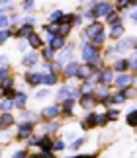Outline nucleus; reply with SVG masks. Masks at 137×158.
<instances>
[{"label": "nucleus", "mask_w": 137, "mask_h": 158, "mask_svg": "<svg viewBox=\"0 0 137 158\" xmlns=\"http://www.w3.org/2000/svg\"><path fill=\"white\" fill-rule=\"evenodd\" d=\"M80 55H82L84 64H88L92 69V72L98 70V69H102V66H100L102 57H100V49H98V47H94L92 43H84L82 49H80Z\"/></svg>", "instance_id": "nucleus-1"}, {"label": "nucleus", "mask_w": 137, "mask_h": 158, "mask_svg": "<svg viewBox=\"0 0 137 158\" xmlns=\"http://www.w3.org/2000/svg\"><path fill=\"white\" fill-rule=\"evenodd\" d=\"M102 31H104L102 22H92V23H88V26L82 29V39H88V43H90V41L94 39L98 33H102Z\"/></svg>", "instance_id": "nucleus-2"}, {"label": "nucleus", "mask_w": 137, "mask_h": 158, "mask_svg": "<svg viewBox=\"0 0 137 158\" xmlns=\"http://www.w3.org/2000/svg\"><path fill=\"white\" fill-rule=\"evenodd\" d=\"M16 127H18V141H24L29 135H33L35 121H20V123H16Z\"/></svg>", "instance_id": "nucleus-3"}, {"label": "nucleus", "mask_w": 137, "mask_h": 158, "mask_svg": "<svg viewBox=\"0 0 137 158\" xmlns=\"http://www.w3.org/2000/svg\"><path fill=\"white\" fill-rule=\"evenodd\" d=\"M92 78H94V82H98V84L110 86V84L114 82V70L112 69H98V72H94Z\"/></svg>", "instance_id": "nucleus-4"}, {"label": "nucleus", "mask_w": 137, "mask_h": 158, "mask_svg": "<svg viewBox=\"0 0 137 158\" xmlns=\"http://www.w3.org/2000/svg\"><path fill=\"white\" fill-rule=\"evenodd\" d=\"M90 10H92V14H94V20H96V18H106L112 10H114V4H110V2H106V0H102V2H98L94 8H90Z\"/></svg>", "instance_id": "nucleus-5"}, {"label": "nucleus", "mask_w": 137, "mask_h": 158, "mask_svg": "<svg viewBox=\"0 0 137 158\" xmlns=\"http://www.w3.org/2000/svg\"><path fill=\"white\" fill-rule=\"evenodd\" d=\"M59 115H61V106H59V104H55V106H47L45 109H41L39 117H41V119L51 121V119H57Z\"/></svg>", "instance_id": "nucleus-6"}, {"label": "nucleus", "mask_w": 137, "mask_h": 158, "mask_svg": "<svg viewBox=\"0 0 137 158\" xmlns=\"http://www.w3.org/2000/svg\"><path fill=\"white\" fill-rule=\"evenodd\" d=\"M131 78L133 76H129L127 72H120L117 76H114V86L117 90H126V88L131 86Z\"/></svg>", "instance_id": "nucleus-7"}, {"label": "nucleus", "mask_w": 137, "mask_h": 158, "mask_svg": "<svg viewBox=\"0 0 137 158\" xmlns=\"http://www.w3.org/2000/svg\"><path fill=\"white\" fill-rule=\"evenodd\" d=\"M133 43H135V37H120L112 49H114V53H122V51H127Z\"/></svg>", "instance_id": "nucleus-8"}, {"label": "nucleus", "mask_w": 137, "mask_h": 158, "mask_svg": "<svg viewBox=\"0 0 137 158\" xmlns=\"http://www.w3.org/2000/svg\"><path fill=\"white\" fill-rule=\"evenodd\" d=\"M78 102H80V106H82L84 109H92V107L98 104L92 92H88V94H80V96H78Z\"/></svg>", "instance_id": "nucleus-9"}, {"label": "nucleus", "mask_w": 137, "mask_h": 158, "mask_svg": "<svg viewBox=\"0 0 137 158\" xmlns=\"http://www.w3.org/2000/svg\"><path fill=\"white\" fill-rule=\"evenodd\" d=\"M92 94H94L96 102H104V100L110 96V86H106V84H98V86H94Z\"/></svg>", "instance_id": "nucleus-10"}, {"label": "nucleus", "mask_w": 137, "mask_h": 158, "mask_svg": "<svg viewBox=\"0 0 137 158\" xmlns=\"http://www.w3.org/2000/svg\"><path fill=\"white\" fill-rule=\"evenodd\" d=\"M28 47H32V49H35V51H39L41 47H43L41 35L37 33V31H32V33L28 35Z\"/></svg>", "instance_id": "nucleus-11"}, {"label": "nucleus", "mask_w": 137, "mask_h": 158, "mask_svg": "<svg viewBox=\"0 0 137 158\" xmlns=\"http://www.w3.org/2000/svg\"><path fill=\"white\" fill-rule=\"evenodd\" d=\"M47 45L53 47L55 51H61L65 47V37H61V35H47Z\"/></svg>", "instance_id": "nucleus-12"}, {"label": "nucleus", "mask_w": 137, "mask_h": 158, "mask_svg": "<svg viewBox=\"0 0 137 158\" xmlns=\"http://www.w3.org/2000/svg\"><path fill=\"white\" fill-rule=\"evenodd\" d=\"M78 66H80V63H74V60H68V63H65L63 76H65V78H74V76H77Z\"/></svg>", "instance_id": "nucleus-13"}, {"label": "nucleus", "mask_w": 137, "mask_h": 158, "mask_svg": "<svg viewBox=\"0 0 137 158\" xmlns=\"http://www.w3.org/2000/svg\"><path fill=\"white\" fill-rule=\"evenodd\" d=\"M41 76H43V72H26V74H24V80H26L29 86H39Z\"/></svg>", "instance_id": "nucleus-14"}, {"label": "nucleus", "mask_w": 137, "mask_h": 158, "mask_svg": "<svg viewBox=\"0 0 137 158\" xmlns=\"http://www.w3.org/2000/svg\"><path fill=\"white\" fill-rule=\"evenodd\" d=\"M37 60H39V53L37 51H32V53H28V55H24V59H22V64L24 66H35L37 64Z\"/></svg>", "instance_id": "nucleus-15"}, {"label": "nucleus", "mask_w": 137, "mask_h": 158, "mask_svg": "<svg viewBox=\"0 0 137 158\" xmlns=\"http://www.w3.org/2000/svg\"><path fill=\"white\" fill-rule=\"evenodd\" d=\"M12 125H16L14 115H12L10 111H8V113H0V127H2V131H4V129H10Z\"/></svg>", "instance_id": "nucleus-16"}, {"label": "nucleus", "mask_w": 137, "mask_h": 158, "mask_svg": "<svg viewBox=\"0 0 137 158\" xmlns=\"http://www.w3.org/2000/svg\"><path fill=\"white\" fill-rule=\"evenodd\" d=\"M92 74H94V72H92V69L88 64H80L74 78H78V80H88V78H92Z\"/></svg>", "instance_id": "nucleus-17"}, {"label": "nucleus", "mask_w": 137, "mask_h": 158, "mask_svg": "<svg viewBox=\"0 0 137 158\" xmlns=\"http://www.w3.org/2000/svg\"><path fill=\"white\" fill-rule=\"evenodd\" d=\"M53 144L55 141L49 135H43L41 137V143H39V148H41V152H53Z\"/></svg>", "instance_id": "nucleus-18"}, {"label": "nucleus", "mask_w": 137, "mask_h": 158, "mask_svg": "<svg viewBox=\"0 0 137 158\" xmlns=\"http://www.w3.org/2000/svg\"><path fill=\"white\" fill-rule=\"evenodd\" d=\"M33 31V26H29V23H22L20 27H18V31H14L16 37H20V39H28V35Z\"/></svg>", "instance_id": "nucleus-19"}, {"label": "nucleus", "mask_w": 137, "mask_h": 158, "mask_svg": "<svg viewBox=\"0 0 137 158\" xmlns=\"http://www.w3.org/2000/svg\"><path fill=\"white\" fill-rule=\"evenodd\" d=\"M74 104H77V100H74V98H67L65 102H61V107H63V109H61V111H63L65 115H73V109H74Z\"/></svg>", "instance_id": "nucleus-20"}, {"label": "nucleus", "mask_w": 137, "mask_h": 158, "mask_svg": "<svg viewBox=\"0 0 137 158\" xmlns=\"http://www.w3.org/2000/svg\"><path fill=\"white\" fill-rule=\"evenodd\" d=\"M94 127H98L96 125V111H90L82 119V129H94Z\"/></svg>", "instance_id": "nucleus-21"}, {"label": "nucleus", "mask_w": 137, "mask_h": 158, "mask_svg": "<svg viewBox=\"0 0 137 158\" xmlns=\"http://www.w3.org/2000/svg\"><path fill=\"white\" fill-rule=\"evenodd\" d=\"M112 70H116V72H127V70H129L127 59H116V63H114V66H112Z\"/></svg>", "instance_id": "nucleus-22"}, {"label": "nucleus", "mask_w": 137, "mask_h": 158, "mask_svg": "<svg viewBox=\"0 0 137 158\" xmlns=\"http://www.w3.org/2000/svg\"><path fill=\"white\" fill-rule=\"evenodd\" d=\"M55 55H57V51H55L53 49V47H41V57L43 59H45L47 60V63H53V60H55Z\"/></svg>", "instance_id": "nucleus-23"}, {"label": "nucleus", "mask_w": 137, "mask_h": 158, "mask_svg": "<svg viewBox=\"0 0 137 158\" xmlns=\"http://www.w3.org/2000/svg\"><path fill=\"white\" fill-rule=\"evenodd\" d=\"M106 23L108 26H117V23H122V16L117 14L116 10H112L108 16H106Z\"/></svg>", "instance_id": "nucleus-24"}, {"label": "nucleus", "mask_w": 137, "mask_h": 158, "mask_svg": "<svg viewBox=\"0 0 137 158\" xmlns=\"http://www.w3.org/2000/svg\"><path fill=\"white\" fill-rule=\"evenodd\" d=\"M26 104H28V96L24 94V92H18L16 98H14V106L18 109H24V107H26Z\"/></svg>", "instance_id": "nucleus-25"}, {"label": "nucleus", "mask_w": 137, "mask_h": 158, "mask_svg": "<svg viewBox=\"0 0 137 158\" xmlns=\"http://www.w3.org/2000/svg\"><path fill=\"white\" fill-rule=\"evenodd\" d=\"M123 31H126V27H123L122 23H117V26H112L110 37H112V39H120V37H123Z\"/></svg>", "instance_id": "nucleus-26"}, {"label": "nucleus", "mask_w": 137, "mask_h": 158, "mask_svg": "<svg viewBox=\"0 0 137 158\" xmlns=\"http://www.w3.org/2000/svg\"><path fill=\"white\" fill-rule=\"evenodd\" d=\"M16 106H14V100H8V98H2V102H0V111L2 113H8L12 111Z\"/></svg>", "instance_id": "nucleus-27"}, {"label": "nucleus", "mask_w": 137, "mask_h": 158, "mask_svg": "<svg viewBox=\"0 0 137 158\" xmlns=\"http://www.w3.org/2000/svg\"><path fill=\"white\" fill-rule=\"evenodd\" d=\"M41 84H45V86H53V84H57V74L45 72V74L41 76Z\"/></svg>", "instance_id": "nucleus-28"}, {"label": "nucleus", "mask_w": 137, "mask_h": 158, "mask_svg": "<svg viewBox=\"0 0 137 158\" xmlns=\"http://www.w3.org/2000/svg\"><path fill=\"white\" fill-rule=\"evenodd\" d=\"M12 35H14V31H12L10 27H2V29H0V45L6 43V41H8Z\"/></svg>", "instance_id": "nucleus-29"}, {"label": "nucleus", "mask_w": 137, "mask_h": 158, "mask_svg": "<svg viewBox=\"0 0 137 158\" xmlns=\"http://www.w3.org/2000/svg\"><path fill=\"white\" fill-rule=\"evenodd\" d=\"M61 18H63V12H61V10H53L51 14H49V22H51L53 26H59Z\"/></svg>", "instance_id": "nucleus-30"}, {"label": "nucleus", "mask_w": 137, "mask_h": 158, "mask_svg": "<svg viewBox=\"0 0 137 158\" xmlns=\"http://www.w3.org/2000/svg\"><path fill=\"white\" fill-rule=\"evenodd\" d=\"M55 131H59V123H55L53 119L43 127V133H45V135H51V133H55Z\"/></svg>", "instance_id": "nucleus-31"}, {"label": "nucleus", "mask_w": 137, "mask_h": 158, "mask_svg": "<svg viewBox=\"0 0 137 158\" xmlns=\"http://www.w3.org/2000/svg\"><path fill=\"white\" fill-rule=\"evenodd\" d=\"M126 121H127V125H129V127H137V109H133V111H129V113H127Z\"/></svg>", "instance_id": "nucleus-32"}, {"label": "nucleus", "mask_w": 137, "mask_h": 158, "mask_svg": "<svg viewBox=\"0 0 137 158\" xmlns=\"http://www.w3.org/2000/svg\"><path fill=\"white\" fill-rule=\"evenodd\" d=\"M6 88H14V78L12 76H6L0 80V90H6Z\"/></svg>", "instance_id": "nucleus-33"}, {"label": "nucleus", "mask_w": 137, "mask_h": 158, "mask_svg": "<svg viewBox=\"0 0 137 158\" xmlns=\"http://www.w3.org/2000/svg\"><path fill=\"white\" fill-rule=\"evenodd\" d=\"M131 6V0H117L116 2V6H114V10H126V8H129Z\"/></svg>", "instance_id": "nucleus-34"}, {"label": "nucleus", "mask_w": 137, "mask_h": 158, "mask_svg": "<svg viewBox=\"0 0 137 158\" xmlns=\"http://www.w3.org/2000/svg\"><path fill=\"white\" fill-rule=\"evenodd\" d=\"M106 117H108V121H116L120 117V109H106Z\"/></svg>", "instance_id": "nucleus-35"}, {"label": "nucleus", "mask_w": 137, "mask_h": 158, "mask_svg": "<svg viewBox=\"0 0 137 158\" xmlns=\"http://www.w3.org/2000/svg\"><path fill=\"white\" fill-rule=\"evenodd\" d=\"M16 94H18V90H14V88H6V90H2V98H8V100H14Z\"/></svg>", "instance_id": "nucleus-36"}, {"label": "nucleus", "mask_w": 137, "mask_h": 158, "mask_svg": "<svg viewBox=\"0 0 137 158\" xmlns=\"http://www.w3.org/2000/svg\"><path fill=\"white\" fill-rule=\"evenodd\" d=\"M96 125L98 127L108 125V117H106V113H96Z\"/></svg>", "instance_id": "nucleus-37"}, {"label": "nucleus", "mask_w": 137, "mask_h": 158, "mask_svg": "<svg viewBox=\"0 0 137 158\" xmlns=\"http://www.w3.org/2000/svg\"><path fill=\"white\" fill-rule=\"evenodd\" d=\"M39 143H41V137H37V135H29L28 137V144H29V147H39Z\"/></svg>", "instance_id": "nucleus-38"}, {"label": "nucleus", "mask_w": 137, "mask_h": 158, "mask_svg": "<svg viewBox=\"0 0 137 158\" xmlns=\"http://www.w3.org/2000/svg\"><path fill=\"white\" fill-rule=\"evenodd\" d=\"M22 8H24V12H32L35 8V2H33V0H24Z\"/></svg>", "instance_id": "nucleus-39"}, {"label": "nucleus", "mask_w": 137, "mask_h": 158, "mask_svg": "<svg viewBox=\"0 0 137 158\" xmlns=\"http://www.w3.org/2000/svg\"><path fill=\"white\" fill-rule=\"evenodd\" d=\"M28 158H55L53 152H35V154H28Z\"/></svg>", "instance_id": "nucleus-40"}, {"label": "nucleus", "mask_w": 137, "mask_h": 158, "mask_svg": "<svg viewBox=\"0 0 137 158\" xmlns=\"http://www.w3.org/2000/svg\"><path fill=\"white\" fill-rule=\"evenodd\" d=\"M0 27H10V16L0 14Z\"/></svg>", "instance_id": "nucleus-41"}, {"label": "nucleus", "mask_w": 137, "mask_h": 158, "mask_svg": "<svg viewBox=\"0 0 137 158\" xmlns=\"http://www.w3.org/2000/svg\"><path fill=\"white\" fill-rule=\"evenodd\" d=\"M6 76H10V66L8 64H2V66H0V80L6 78Z\"/></svg>", "instance_id": "nucleus-42"}, {"label": "nucleus", "mask_w": 137, "mask_h": 158, "mask_svg": "<svg viewBox=\"0 0 137 158\" xmlns=\"http://www.w3.org/2000/svg\"><path fill=\"white\" fill-rule=\"evenodd\" d=\"M22 121H35V115L29 111H22Z\"/></svg>", "instance_id": "nucleus-43"}, {"label": "nucleus", "mask_w": 137, "mask_h": 158, "mask_svg": "<svg viewBox=\"0 0 137 158\" xmlns=\"http://www.w3.org/2000/svg\"><path fill=\"white\" fill-rule=\"evenodd\" d=\"M127 63H129V69H131V70H137V53L133 55L131 59H127Z\"/></svg>", "instance_id": "nucleus-44"}, {"label": "nucleus", "mask_w": 137, "mask_h": 158, "mask_svg": "<svg viewBox=\"0 0 137 158\" xmlns=\"http://www.w3.org/2000/svg\"><path fill=\"white\" fill-rule=\"evenodd\" d=\"M84 144V139H77L74 143H71V150H77V148H80Z\"/></svg>", "instance_id": "nucleus-45"}, {"label": "nucleus", "mask_w": 137, "mask_h": 158, "mask_svg": "<svg viewBox=\"0 0 137 158\" xmlns=\"http://www.w3.org/2000/svg\"><path fill=\"white\" fill-rule=\"evenodd\" d=\"M47 96H49V90H47V88H43V90H39V92L35 94V98H39V100H41V98H47Z\"/></svg>", "instance_id": "nucleus-46"}, {"label": "nucleus", "mask_w": 137, "mask_h": 158, "mask_svg": "<svg viewBox=\"0 0 137 158\" xmlns=\"http://www.w3.org/2000/svg\"><path fill=\"white\" fill-rule=\"evenodd\" d=\"M63 148H65V143H63V141H55L53 150H63Z\"/></svg>", "instance_id": "nucleus-47"}, {"label": "nucleus", "mask_w": 137, "mask_h": 158, "mask_svg": "<svg viewBox=\"0 0 137 158\" xmlns=\"http://www.w3.org/2000/svg\"><path fill=\"white\" fill-rule=\"evenodd\" d=\"M14 158H28V152L26 150H18V152L14 154Z\"/></svg>", "instance_id": "nucleus-48"}, {"label": "nucleus", "mask_w": 137, "mask_h": 158, "mask_svg": "<svg viewBox=\"0 0 137 158\" xmlns=\"http://www.w3.org/2000/svg\"><path fill=\"white\" fill-rule=\"evenodd\" d=\"M22 23H29V26H33V23H35V18L28 16V18H24V22H22Z\"/></svg>", "instance_id": "nucleus-49"}, {"label": "nucleus", "mask_w": 137, "mask_h": 158, "mask_svg": "<svg viewBox=\"0 0 137 158\" xmlns=\"http://www.w3.org/2000/svg\"><path fill=\"white\" fill-rule=\"evenodd\" d=\"M129 18H131V20H133V23H137V10H135V12H133V14L129 16Z\"/></svg>", "instance_id": "nucleus-50"}, {"label": "nucleus", "mask_w": 137, "mask_h": 158, "mask_svg": "<svg viewBox=\"0 0 137 158\" xmlns=\"http://www.w3.org/2000/svg\"><path fill=\"white\" fill-rule=\"evenodd\" d=\"M4 60H6V57H0V66L4 64Z\"/></svg>", "instance_id": "nucleus-51"}, {"label": "nucleus", "mask_w": 137, "mask_h": 158, "mask_svg": "<svg viewBox=\"0 0 137 158\" xmlns=\"http://www.w3.org/2000/svg\"><path fill=\"white\" fill-rule=\"evenodd\" d=\"M131 6H135V8H137V0H131Z\"/></svg>", "instance_id": "nucleus-52"}, {"label": "nucleus", "mask_w": 137, "mask_h": 158, "mask_svg": "<svg viewBox=\"0 0 137 158\" xmlns=\"http://www.w3.org/2000/svg\"><path fill=\"white\" fill-rule=\"evenodd\" d=\"M133 47H135V49H137V39H135V43H133Z\"/></svg>", "instance_id": "nucleus-53"}, {"label": "nucleus", "mask_w": 137, "mask_h": 158, "mask_svg": "<svg viewBox=\"0 0 137 158\" xmlns=\"http://www.w3.org/2000/svg\"><path fill=\"white\" fill-rule=\"evenodd\" d=\"M0 100H2V90H0Z\"/></svg>", "instance_id": "nucleus-54"}, {"label": "nucleus", "mask_w": 137, "mask_h": 158, "mask_svg": "<svg viewBox=\"0 0 137 158\" xmlns=\"http://www.w3.org/2000/svg\"><path fill=\"white\" fill-rule=\"evenodd\" d=\"M78 2H86V0H78Z\"/></svg>", "instance_id": "nucleus-55"}, {"label": "nucleus", "mask_w": 137, "mask_h": 158, "mask_svg": "<svg viewBox=\"0 0 137 158\" xmlns=\"http://www.w3.org/2000/svg\"><path fill=\"white\" fill-rule=\"evenodd\" d=\"M73 158H78V156H73Z\"/></svg>", "instance_id": "nucleus-56"}, {"label": "nucleus", "mask_w": 137, "mask_h": 158, "mask_svg": "<svg viewBox=\"0 0 137 158\" xmlns=\"http://www.w3.org/2000/svg\"><path fill=\"white\" fill-rule=\"evenodd\" d=\"M0 131H2V127H0Z\"/></svg>", "instance_id": "nucleus-57"}, {"label": "nucleus", "mask_w": 137, "mask_h": 158, "mask_svg": "<svg viewBox=\"0 0 137 158\" xmlns=\"http://www.w3.org/2000/svg\"><path fill=\"white\" fill-rule=\"evenodd\" d=\"M0 4H2V0H0Z\"/></svg>", "instance_id": "nucleus-58"}]
</instances>
